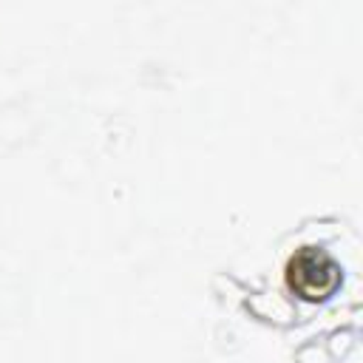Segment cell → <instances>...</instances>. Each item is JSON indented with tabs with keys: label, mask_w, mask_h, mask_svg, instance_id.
Instances as JSON below:
<instances>
[{
	"label": "cell",
	"mask_w": 363,
	"mask_h": 363,
	"mask_svg": "<svg viewBox=\"0 0 363 363\" xmlns=\"http://www.w3.org/2000/svg\"><path fill=\"white\" fill-rule=\"evenodd\" d=\"M286 278H289V286H292L301 298H309V301L326 298V295L337 286V281H340L337 264H335L326 252L312 250V247L301 250V252L289 261Z\"/></svg>",
	"instance_id": "1"
}]
</instances>
